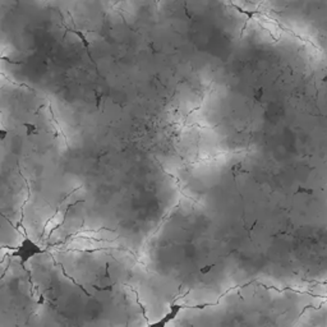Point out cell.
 <instances>
[{"label": "cell", "mask_w": 327, "mask_h": 327, "mask_svg": "<svg viewBox=\"0 0 327 327\" xmlns=\"http://www.w3.org/2000/svg\"><path fill=\"white\" fill-rule=\"evenodd\" d=\"M43 252L45 251H43L37 243H35V242L31 238H28V237H25L23 241L21 242V244L14 249L12 256L18 257L19 261H21V265L23 266L26 265L31 258H33L35 256H38V254H42Z\"/></svg>", "instance_id": "1"}, {"label": "cell", "mask_w": 327, "mask_h": 327, "mask_svg": "<svg viewBox=\"0 0 327 327\" xmlns=\"http://www.w3.org/2000/svg\"><path fill=\"white\" fill-rule=\"evenodd\" d=\"M6 134H7V132L4 129H2V139H4V137H6Z\"/></svg>", "instance_id": "4"}, {"label": "cell", "mask_w": 327, "mask_h": 327, "mask_svg": "<svg viewBox=\"0 0 327 327\" xmlns=\"http://www.w3.org/2000/svg\"><path fill=\"white\" fill-rule=\"evenodd\" d=\"M25 125L26 128H27V134H36V125H33V124H28V123H25Z\"/></svg>", "instance_id": "3"}, {"label": "cell", "mask_w": 327, "mask_h": 327, "mask_svg": "<svg viewBox=\"0 0 327 327\" xmlns=\"http://www.w3.org/2000/svg\"><path fill=\"white\" fill-rule=\"evenodd\" d=\"M181 309H183V306H180V304H176V303H173V304L170 306V311L165 314V317L160 319L159 322H155V323H152V326L154 327L166 326V324H168L171 319H174L176 316H178L179 312H180Z\"/></svg>", "instance_id": "2"}]
</instances>
